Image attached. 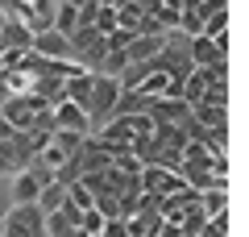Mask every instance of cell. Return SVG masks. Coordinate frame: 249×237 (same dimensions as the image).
<instances>
[{"label":"cell","mask_w":249,"mask_h":237,"mask_svg":"<svg viewBox=\"0 0 249 237\" xmlns=\"http://www.w3.org/2000/svg\"><path fill=\"white\" fill-rule=\"evenodd\" d=\"M17 171H25V167L17 162V154H13L9 141H0V175H17Z\"/></svg>","instance_id":"19"},{"label":"cell","mask_w":249,"mask_h":237,"mask_svg":"<svg viewBox=\"0 0 249 237\" xmlns=\"http://www.w3.org/2000/svg\"><path fill=\"white\" fill-rule=\"evenodd\" d=\"M0 237H46V212L37 204H13L0 212Z\"/></svg>","instance_id":"1"},{"label":"cell","mask_w":249,"mask_h":237,"mask_svg":"<svg viewBox=\"0 0 249 237\" xmlns=\"http://www.w3.org/2000/svg\"><path fill=\"white\" fill-rule=\"evenodd\" d=\"M29 50L46 54V59H71V42L58 34V29H42V34H34V46Z\"/></svg>","instance_id":"9"},{"label":"cell","mask_w":249,"mask_h":237,"mask_svg":"<svg viewBox=\"0 0 249 237\" xmlns=\"http://www.w3.org/2000/svg\"><path fill=\"white\" fill-rule=\"evenodd\" d=\"M137 183H142V192L166 196V192H175V187H183V175H178V171L158 167V162H145V167L137 171Z\"/></svg>","instance_id":"3"},{"label":"cell","mask_w":249,"mask_h":237,"mask_svg":"<svg viewBox=\"0 0 249 237\" xmlns=\"http://www.w3.org/2000/svg\"><path fill=\"white\" fill-rule=\"evenodd\" d=\"M91 88H96V71H75L71 79H67V100L71 104H79L83 113H88V104H91Z\"/></svg>","instance_id":"8"},{"label":"cell","mask_w":249,"mask_h":237,"mask_svg":"<svg viewBox=\"0 0 249 237\" xmlns=\"http://www.w3.org/2000/svg\"><path fill=\"white\" fill-rule=\"evenodd\" d=\"M116 96H121V79H116V75H100V71H96V88H91L88 121H108V117H112Z\"/></svg>","instance_id":"2"},{"label":"cell","mask_w":249,"mask_h":237,"mask_svg":"<svg viewBox=\"0 0 249 237\" xmlns=\"http://www.w3.org/2000/svg\"><path fill=\"white\" fill-rule=\"evenodd\" d=\"M187 59L191 67H208V62H220L224 59V34L220 38H187Z\"/></svg>","instance_id":"5"},{"label":"cell","mask_w":249,"mask_h":237,"mask_svg":"<svg viewBox=\"0 0 249 237\" xmlns=\"http://www.w3.org/2000/svg\"><path fill=\"white\" fill-rule=\"evenodd\" d=\"M62 200H67V187H62V183H46L42 192H37V200H34V204H37L42 212H54Z\"/></svg>","instance_id":"15"},{"label":"cell","mask_w":249,"mask_h":237,"mask_svg":"<svg viewBox=\"0 0 249 237\" xmlns=\"http://www.w3.org/2000/svg\"><path fill=\"white\" fill-rule=\"evenodd\" d=\"M58 4H75V9H79V4H83V0H58Z\"/></svg>","instance_id":"25"},{"label":"cell","mask_w":249,"mask_h":237,"mask_svg":"<svg viewBox=\"0 0 249 237\" xmlns=\"http://www.w3.org/2000/svg\"><path fill=\"white\" fill-rule=\"evenodd\" d=\"M0 25H4V4H0Z\"/></svg>","instance_id":"26"},{"label":"cell","mask_w":249,"mask_h":237,"mask_svg":"<svg viewBox=\"0 0 249 237\" xmlns=\"http://www.w3.org/2000/svg\"><path fill=\"white\" fill-rule=\"evenodd\" d=\"M145 113H150L154 125H175V121H187L191 117V104L187 100H175V96H154Z\"/></svg>","instance_id":"4"},{"label":"cell","mask_w":249,"mask_h":237,"mask_svg":"<svg viewBox=\"0 0 249 237\" xmlns=\"http://www.w3.org/2000/svg\"><path fill=\"white\" fill-rule=\"evenodd\" d=\"M0 38H4V46H9V50H29V46H34V29H29L25 21H17L13 13H4Z\"/></svg>","instance_id":"10"},{"label":"cell","mask_w":249,"mask_h":237,"mask_svg":"<svg viewBox=\"0 0 249 237\" xmlns=\"http://www.w3.org/2000/svg\"><path fill=\"white\" fill-rule=\"evenodd\" d=\"M91 25H96L100 34L116 29V9H112V4H96V21H91Z\"/></svg>","instance_id":"20"},{"label":"cell","mask_w":249,"mask_h":237,"mask_svg":"<svg viewBox=\"0 0 249 237\" xmlns=\"http://www.w3.org/2000/svg\"><path fill=\"white\" fill-rule=\"evenodd\" d=\"M204 92H208V83H204V75H199V67H191V75L183 79V100H187V104H196V100L204 96Z\"/></svg>","instance_id":"18"},{"label":"cell","mask_w":249,"mask_h":237,"mask_svg":"<svg viewBox=\"0 0 249 237\" xmlns=\"http://www.w3.org/2000/svg\"><path fill=\"white\" fill-rule=\"evenodd\" d=\"M29 96H37L42 104H62L67 100V79H58V75H37L34 83H29Z\"/></svg>","instance_id":"7"},{"label":"cell","mask_w":249,"mask_h":237,"mask_svg":"<svg viewBox=\"0 0 249 237\" xmlns=\"http://www.w3.org/2000/svg\"><path fill=\"white\" fill-rule=\"evenodd\" d=\"M191 121H199L204 129H212V125H229L220 104H191Z\"/></svg>","instance_id":"14"},{"label":"cell","mask_w":249,"mask_h":237,"mask_svg":"<svg viewBox=\"0 0 249 237\" xmlns=\"http://www.w3.org/2000/svg\"><path fill=\"white\" fill-rule=\"evenodd\" d=\"M54 129L91 133V121H88V113H83L79 104H71V100H62V104H54Z\"/></svg>","instance_id":"6"},{"label":"cell","mask_w":249,"mask_h":237,"mask_svg":"<svg viewBox=\"0 0 249 237\" xmlns=\"http://www.w3.org/2000/svg\"><path fill=\"white\" fill-rule=\"evenodd\" d=\"M75 25H79V9H75V4H58V13H54V29L67 38Z\"/></svg>","instance_id":"17"},{"label":"cell","mask_w":249,"mask_h":237,"mask_svg":"<svg viewBox=\"0 0 249 237\" xmlns=\"http://www.w3.org/2000/svg\"><path fill=\"white\" fill-rule=\"evenodd\" d=\"M104 237H124V217H104Z\"/></svg>","instance_id":"22"},{"label":"cell","mask_w":249,"mask_h":237,"mask_svg":"<svg viewBox=\"0 0 249 237\" xmlns=\"http://www.w3.org/2000/svg\"><path fill=\"white\" fill-rule=\"evenodd\" d=\"M224 29H229V9H224V13H212V17H204V38H220Z\"/></svg>","instance_id":"21"},{"label":"cell","mask_w":249,"mask_h":237,"mask_svg":"<svg viewBox=\"0 0 249 237\" xmlns=\"http://www.w3.org/2000/svg\"><path fill=\"white\" fill-rule=\"evenodd\" d=\"M199 208H204V217H220V212H224V187H208V192H199Z\"/></svg>","instance_id":"16"},{"label":"cell","mask_w":249,"mask_h":237,"mask_svg":"<svg viewBox=\"0 0 249 237\" xmlns=\"http://www.w3.org/2000/svg\"><path fill=\"white\" fill-rule=\"evenodd\" d=\"M96 4H116V0H96Z\"/></svg>","instance_id":"27"},{"label":"cell","mask_w":249,"mask_h":237,"mask_svg":"<svg viewBox=\"0 0 249 237\" xmlns=\"http://www.w3.org/2000/svg\"><path fill=\"white\" fill-rule=\"evenodd\" d=\"M54 13H58V0H29L25 25L34 29V34H42V29H54Z\"/></svg>","instance_id":"12"},{"label":"cell","mask_w":249,"mask_h":237,"mask_svg":"<svg viewBox=\"0 0 249 237\" xmlns=\"http://www.w3.org/2000/svg\"><path fill=\"white\" fill-rule=\"evenodd\" d=\"M13 133H17V129H13V125H9V121H4V117H0V141H9V138H13Z\"/></svg>","instance_id":"23"},{"label":"cell","mask_w":249,"mask_h":237,"mask_svg":"<svg viewBox=\"0 0 249 237\" xmlns=\"http://www.w3.org/2000/svg\"><path fill=\"white\" fill-rule=\"evenodd\" d=\"M104 146H112V150H133V129H129V121L124 117H108V125L96 133Z\"/></svg>","instance_id":"11"},{"label":"cell","mask_w":249,"mask_h":237,"mask_svg":"<svg viewBox=\"0 0 249 237\" xmlns=\"http://www.w3.org/2000/svg\"><path fill=\"white\" fill-rule=\"evenodd\" d=\"M162 9H175V13H183V9H187V0H162Z\"/></svg>","instance_id":"24"},{"label":"cell","mask_w":249,"mask_h":237,"mask_svg":"<svg viewBox=\"0 0 249 237\" xmlns=\"http://www.w3.org/2000/svg\"><path fill=\"white\" fill-rule=\"evenodd\" d=\"M37 192H42V183H37L29 171H17V175H13V204H34Z\"/></svg>","instance_id":"13"}]
</instances>
